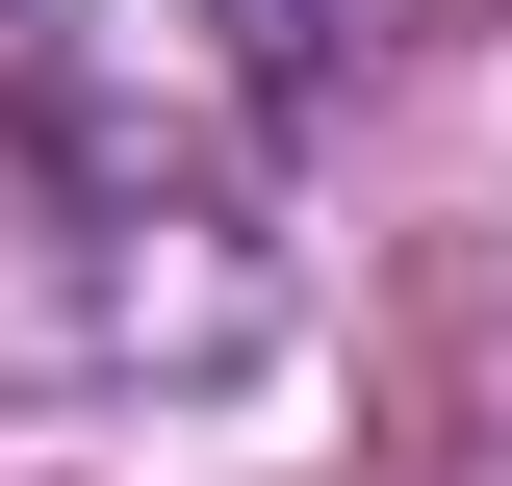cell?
Returning <instances> with one entry per match:
<instances>
[{"label": "cell", "instance_id": "1", "mask_svg": "<svg viewBox=\"0 0 512 486\" xmlns=\"http://www.w3.org/2000/svg\"><path fill=\"white\" fill-rule=\"evenodd\" d=\"M52 26H77V52H154V26H180V0H52Z\"/></svg>", "mask_w": 512, "mask_h": 486}]
</instances>
